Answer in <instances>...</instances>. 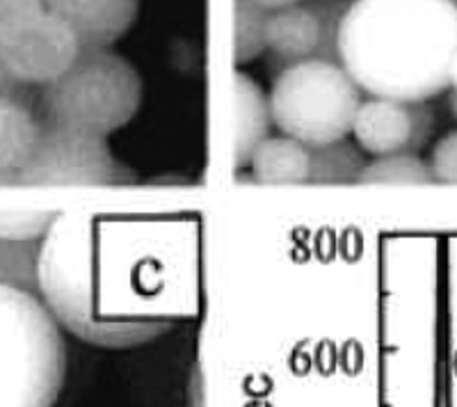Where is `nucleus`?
I'll use <instances>...</instances> for the list:
<instances>
[{
    "instance_id": "nucleus-14",
    "label": "nucleus",
    "mask_w": 457,
    "mask_h": 407,
    "mask_svg": "<svg viewBox=\"0 0 457 407\" xmlns=\"http://www.w3.org/2000/svg\"><path fill=\"white\" fill-rule=\"evenodd\" d=\"M270 12L259 7L254 0H236V64H250L268 51Z\"/></svg>"
},
{
    "instance_id": "nucleus-8",
    "label": "nucleus",
    "mask_w": 457,
    "mask_h": 407,
    "mask_svg": "<svg viewBox=\"0 0 457 407\" xmlns=\"http://www.w3.org/2000/svg\"><path fill=\"white\" fill-rule=\"evenodd\" d=\"M435 133V112L426 101H395L370 96L361 101L353 124L359 149L378 156L416 154Z\"/></svg>"
},
{
    "instance_id": "nucleus-6",
    "label": "nucleus",
    "mask_w": 457,
    "mask_h": 407,
    "mask_svg": "<svg viewBox=\"0 0 457 407\" xmlns=\"http://www.w3.org/2000/svg\"><path fill=\"white\" fill-rule=\"evenodd\" d=\"M129 181L133 174L114 158L105 137L44 124L30 161L16 174L21 188L124 186Z\"/></svg>"
},
{
    "instance_id": "nucleus-13",
    "label": "nucleus",
    "mask_w": 457,
    "mask_h": 407,
    "mask_svg": "<svg viewBox=\"0 0 457 407\" xmlns=\"http://www.w3.org/2000/svg\"><path fill=\"white\" fill-rule=\"evenodd\" d=\"M364 168V154L359 152V146L354 142L338 140L332 142V145L313 146L309 183H316V186L359 183V177H361Z\"/></svg>"
},
{
    "instance_id": "nucleus-12",
    "label": "nucleus",
    "mask_w": 457,
    "mask_h": 407,
    "mask_svg": "<svg viewBox=\"0 0 457 407\" xmlns=\"http://www.w3.org/2000/svg\"><path fill=\"white\" fill-rule=\"evenodd\" d=\"M252 179L270 186L309 183L312 177V146L288 136L268 137L250 158Z\"/></svg>"
},
{
    "instance_id": "nucleus-24",
    "label": "nucleus",
    "mask_w": 457,
    "mask_h": 407,
    "mask_svg": "<svg viewBox=\"0 0 457 407\" xmlns=\"http://www.w3.org/2000/svg\"><path fill=\"white\" fill-rule=\"evenodd\" d=\"M453 3H455V5H457V0H453Z\"/></svg>"
},
{
    "instance_id": "nucleus-4",
    "label": "nucleus",
    "mask_w": 457,
    "mask_h": 407,
    "mask_svg": "<svg viewBox=\"0 0 457 407\" xmlns=\"http://www.w3.org/2000/svg\"><path fill=\"white\" fill-rule=\"evenodd\" d=\"M140 105V71L110 48H83L60 79L37 92V117L44 126L99 137L124 129Z\"/></svg>"
},
{
    "instance_id": "nucleus-22",
    "label": "nucleus",
    "mask_w": 457,
    "mask_h": 407,
    "mask_svg": "<svg viewBox=\"0 0 457 407\" xmlns=\"http://www.w3.org/2000/svg\"><path fill=\"white\" fill-rule=\"evenodd\" d=\"M451 92H455L457 95V55L455 60H453V67H451Z\"/></svg>"
},
{
    "instance_id": "nucleus-2",
    "label": "nucleus",
    "mask_w": 457,
    "mask_h": 407,
    "mask_svg": "<svg viewBox=\"0 0 457 407\" xmlns=\"http://www.w3.org/2000/svg\"><path fill=\"white\" fill-rule=\"evenodd\" d=\"M99 220L85 213H57L39 243L37 295L69 335L96 348L129 350L161 339L174 319L120 323L108 311L104 287L94 282Z\"/></svg>"
},
{
    "instance_id": "nucleus-10",
    "label": "nucleus",
    "mask_w": 457,
    "mask_h": 407,
    "mask_svg": "<svg viewBox=\"0 0 457 407\" xmlns=\"http://www.w3.org/2000/svg\"><path fill=\"white\" fill-rule=\"evenodd\" d=\"M268 51L272 55V67L279 71L307 60H325L322 28L312 7L300 3L275 12L268 30Z\"/></svg>"
},
{
    "instance_id": "nucleus-17",
    "label": "nucleus",
    "mask_w": 457,
    "mask_h": 407,
    "mask_svg": "<svg viewBox=\"0 0 457 407\" xmlns=\"http://www.w3.org/2000/svg\"><path fill=\"white\" fill-rule=\"evenodd\" d=\"M53 211L35 213H3L0 211V243H42L55 222Z\"/></svg>"
},
{
    "instance_id": "nucleus-21",
    "label": "nucleus",
    "mask_w": 457,
    "mask_h": 407,
    "mask_svg": "<svg viewBox=\"0 0 457 407\" xmlns=\"http://www.w3.org/2000/svg\"><path fill=\"white\" fill-rule=\"evenodd\" d=\"M254 3L259 7H263L265 12H270V14H275V12L286 10V7L300 5L302 0H254Z\"/></svg>"
},
{
    "instance_id": "nucleus-11",
    "label": "nucleus",
    "mask_w": 457,
    "mask_h": 407,
    "mask_svg": "<svg viewBox=\"0 0 457 407\" xmlns=\"http://www.w3.org/2000/svg\"><path fill=\"white\" fill-rule=\"evenodd\" d=\"M270 99L252 76L236 71V168L250 165L252 154L270 137Z\"/></svg>"
},
{
    "instance_id": "nucleus-7",
    "label": "nucleus",
    "mask_w": 457,
    "mask_h": 407,
    "mask_svg": "<svg viewBox=\"0 0 457 407\" xmlns=\"http://www.w3.org/2000/svg\"><path fill=\"white\" fill-rule=\"evenodd\" d=\"M83 46L79 37L57 16L44 12L0 46V58L16 80L44 87L76 62Z\"/></svg>"
},
{
    "instance_id": "nucleus-19",
    "label": "nucleus",
    "mask_w": 457,
    "mask_h": 407,
    "mask_svg": "<svg viewBox=\"0 0 457 407\" xmlns=\"http://www.w3.org/2000/svg\"><path fill=\"white\" fill-rule=\"evenodd\" d=\"M428 168H430L432 181L457 183V131L448 133L436 142Z\"/></svg>"
},
{
    "instance_id": "nucleus-9",
    "label": "nucleus",
    "mask_w": 457,
    "mask_h": 407,
    "mask_svg": "<svg viewBox=\"0 0 457 407\" xmlns=\"http://www.w3.org/2000/svg\"><path fill=\"white\" fill-rule=\"evenodd\" d=\"M44 10L67 23L83 48H110L133 28L140 0H42Z\"/></svg>"
},
{
    "instance_id": "nucleus-3",
    "label": "nucleus",
    "mask_w": 457,
    "mask_h": 407,
    "mask_svg": "<svg viewBox=\"0 0 457 407\" xmlns=\"http://www.w3.org/2000/svg\"><path fill=\"white\" fill-rule=\"evenodd\" d=\"M67 376L62 328L37 293L0 284V407H53Z\"/></svg>"
},
{
    "instance_id": "nucleus-15",
    "label": "nucleus",
    "mask_w": 457,
    "mask_h": 407,
    "mask_svg": "<svg viewBox=\"0 0 457 407\" xmlns=\"http://www.w3.org/2000/svg\"><path fill=\"white\" fill-rule=\"evenodd\" d=\"M430 168L416 154H391L366 162L359 183H428Z\"/></svg>"
},
{
    "instance_id": "nucleus-1",
    "label": "nucleus",
    "mask_w": 457,
    "mask_h": 407,
    "mask_svg": "<svg viewBox=\"0 0 457 407\" xmlns=\"http://www.w3.org/2000/svg\"><path fill=\"white\" fill-rule=\"evenodd\" d=\"M455 55L453 0H350L338 32V64L379 99H435L451 87Z\"/></svg>"
},
{
    "instance_id": "nucleus-23",
    "label": "nucleus",
    "mask_w": 457,
    "mask_h": 407,
    "mask_svg": "<svg viewBox=\"0 0 457 407\" xmlns=\"http://www.w3.org/2000/svg\"><path fill=\"white\" fill-rule=\"evenodd\" d=\"M448 105H451L453 117L457 120V95H455V92H451V96H448Z\"/></svg>"
},
{
    "instance_id": "nucleus-5",
    "label": "nucleus",
    "mask_w": 457,
    "mask_h": 407,
    "mask_svg": "<svg viewBox=\"0 0 457 407\" xmlns=\"http://www.w3.org/2000/svg\"><path fill=\"white\" fill-rule=\"evenodd\" d=\"M268 99L272 124L313 149L353 133L361 89L338 62L307 60L277 73Z\"/></svg>"
},
{
    "instance_id": "nucleus-16",
    "label": "nucleus",
    "mask_w": 457,
    "mask_h": 407,
    "mask_svg": "<svg viewBox=\"0 0 457 407\" xmlns=\"http://www.w3.org/2000/svg\"><path fill=\"white\" fill-rule=\"evenodd\" d=\"M39 243H0V284L37 293Z\"/></svg>"
},
{
    "instance_id": "nucleus-18",
    "label": "nucleus",
    "mask_w": 457,
    "mask_h": 407,
    "mask_svg": "<svg viewBox=\"0 0 457 407\" xmlns=\"http://www.w3.org/2000/svg\"><path fill=\"white\" fill-rule=\"evenodd\" d=\"M44 12L42 0H0V46Z\"/></svg>"
},
{
    "instance_id": "nucleus-20",
    "label": "nucleus",
    "mask_w": 457,
    "mask_h": 407,
    "mask_svg": "<svg viewBox=\"0 0 457 407\" xmlns=\"http://www.w3.org/2000/svg\"><path fill=\"white\" fill-rule=\"evenodd\" d=\"M30 85H23L21 80H16L12 76L10 69L5 67L3 58H0V96H10V99H23V101H37L32 96Z\"/></svg>"
}]
</instances>
